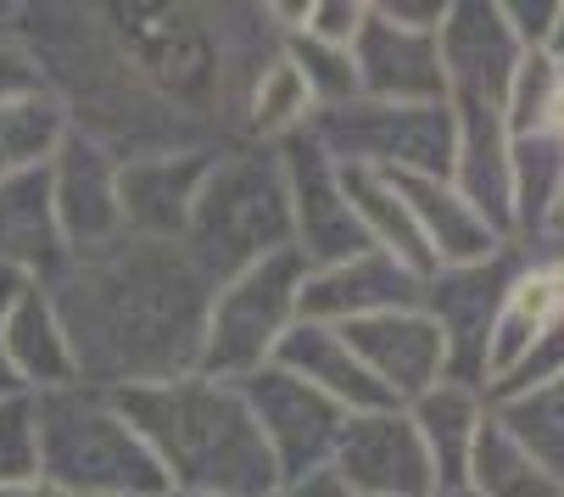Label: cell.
<instances>
[{"label":"cell","instance_id":"cell-11","mask_svg":"<svg viewBox=\"0 0 564 497\" xmlns=\"http://www.w3.org/2000/svg\"><path fill=\"white\" fill-rule=\"evenodd\" d=\"M330 469L347 480L352 497H431L436 469L402 408H369L341 425Z\"/></svg>","mask_w":564,"mask_h":497},{"label":"cell","instance_id":"cell-9","mask_svg":"<svg viewBox=\"0 0 564 497\" xmlns=\"http://www.w3.org/2000/svg\"><path fill=\"white\" fill-rule=\"evenodd\" d=\"M240 397H247V413L252 425L280 469L285 475H307V469H330V453L341 442V425L352 420V413H341L330 397H318L307 380L285 375V369H258L247 380H235Z\"/></svg>","mask_w":564,"mask_h":497},{"label":"cell","instance_id":"cell-29","mask_svg":"<svg viewBox=\"0 0 564 497\" xmlns=\"http://www.w3.org/2000/svg\"><path fill=\"white\" fill-rule=\"evenodd\" d=\"M285 62L296 67V78L313 96V112H330V107H347L358 101V73H352V51H330L307 34H285L280 40Z\"/></svg>","mask_w":564,"mask_h":497},{"label":"cell","instance_id":"cell-32","mask_svg":"<svg viewBox=\"0 0 564 497\" xmlns=\"http://www.w3.org/2000/svg\"><path fill=\"white\" fill-rule=\"evenodd\" d=\"M364 18H369V0H307L302 23L291 34H307V40L330 45V51H352Z\"/></svg>","mask_w":564,"mask_h":497},{"label":"cell","instance_id":"cell-23","mask_svg":"<svg viewBox=\"0 0 564 497\" xmlns=\"http://www.w3.org/2000/svg\"><path fill=\"white\" fill-rule=\"evenodd\" d=\"M313 123V96L296 78V67L285 62V51L252 78L247 101H240V123H235V140L240 145H285L291 134H302Z\"/></svg>","mask_w":564,"mask_h":497},{"label":"cell","instance_id":"cell-17","mask_svg":"<svg viewBox=\"0 0 564 497\" xmlns=\"http://www.w3.org/2000/svg\"><path fill=\"white\" fill-rule=\"evenodd\" d=\"M420 285L425 280L414 269H402L397 258L364 252V258L302 274V318L341 329V324H358V318H375V313H391V307H414Z\"/></svg>","mask_w":564,"mask_h":497},{"label":"cell","instance_id":"cell-40","mask_svg":"<svg viewBox=\"0 0 564 497\" xmlns=\"http://www.w3.org/2000/svg\"><path fill=\"white\" fill-rule=\"evenodd\" d=\"M542 56H553L564 67V0H558V18H553V34H547V51Z\"/></svg>","mask_w":564,"mask_h":497},{"label":"cell","instance_id":"cell-35","mask_svg":"<svg viewBox=\"0 0 564 497\" xmlns=\"http://www.w3.org/2000/svg\"><path fill=\"white\" fill-rule=\"evenodd\" d=\"M375 7H380L391 23L420 29V34H436L442 18H447V0H375Z\"/></svg>","mask_w":564,"mask_h":497},{"label":"cell","instance_id":"cell-41","mask_svg":"<svg viewBox=\"0 0 564 497\" xmlns=\"http://www.w3.org/2000/svg\"><path fill=\"white\" fill-rule=\"evenodd\" d=\"M431 497H475V491H469V486H436Z\"/></svg>","mask_w":564,"mask_h":497},{"label":"cell","instance_id":"cell-1","mask_svg":"<svg viewBox=\"0 0 564 497\" xmlns=\"http://www.w3.org/2000/svg\"><path fill=\"white\" fill-rule=\"evenodd\" d=\"M78 364V386H156L196 375L213 285L174 240H112L101 252H62L40 280Z\"/></svg>","mask_w":564,"mask_h":497},{"label":"cell","instance_id":"cell-10","mask_svg":"<svg viewBox=\"0 0 564 497\" xmlns=\"http://www.w3.org/2000/svg\"><path fill=\"white\" fill-rule=\"evenodd\" d=\"M45 196L51 218L62 235V252H101V246L123 240V207H118V156L67 129L62 145L45 162Z\"/></svg>","mask_w":564,"mask_h":497},{"label":"cell","instance_id":"cell-31","mask_svg":"<svg viewBox=\"0 0 564 497\" xmlns=\"http://www.w3.org/2000/svg\"><path fill=\"white\" fill-rule=\"evenodd\" d=\"M40 475V420L34 397H7L0 402V486Z\"/></svg>","mask_w":564,"mask_h":497},{"label":"cell","instance_id":"cell-5","mask_svg":"<svg viewBox=\"0 0 564 497\" xmlns=\"http://www.w3.org/2000/svg\"><path fill=\"white\" fill-rule=\"evenodd\" d=\"M302 263L296 252L263 258L213 285L207 318H202V353L196 375L213 380H247L274 364L285 329L302 318Z\"/></svg>","mask_w":564,"mask_h":497},{"label":"cell","instance_id":"cell-3","mask_svg":"<svg viewBox=\"0 0 564 497\" xmlns=\"http://www.w3.org/2000/svg\"><path fill=\"white\" fill-rule=\"evenodd\" d=\"M180 246L207 285L291 252V196H285L280 151L240 145V140L218 145Z\"/></svg>","mask_w":564,"mask_h":497},{"label":"cell","instance_id":"cell-37","mask_svg":"<svg viewBox=\"0 0 564 497\" xmlns=\"http://www.w3.org/2000/svg\"><path fill=\"white\" fill-rule=\"evenodd\" d=\"M18 280H0V313H7V291H12ZM7 397H29L23 386H18V375H12V364H7V342H0V402Z\"/></svg>","mask_w":564,"mask_h":497},{"label":"cell","instance_id":"cell-38","mask_svg":"<svg viewBox=\"0 0 564 497\" xmlns=\"http://www.w3.org/2000/svg\"><path fill=\"white\" fill-rule=\"evenodd\" d=\"M0 497H67L62 486H51L45 475H29V480H12V486H0Z\"/></svg>","mask_w":564,"mask_h":497},{"label":"cell","instance_id":"cell-21","mask_svg":"<svg viewBox=\"0 0 564 497\" xmlns=\"http://www.w3.org/2000/svg\"><path fill=\"white\" fill-rule=\"evenodd\" d=\"M402 413H409V425H414V436H420V447H425V458L436 469V486H464L475 436H480V425L492 420L487 391H475L464 380H436Z\"/></svg>","mask_w":564,"mask_h":497},{"label":"cell","instance_id":"cell-39","mask_svg":"<svg viewBox=\"0 0 564 497\" xmlns=\"http://www.w3.org/2000/svg\"><path fill=\"white\" fill-rule=\"evenodd\" d=\"M536 263H542V274H547V285H553V302H558V313H564V246H558V252H542Z\"/></svg>","mask_w":564,"mask_h":497},{"label":"cell","instance_id":"cell-25","mask_svg":"<svg viewBox=\"0 0 564 497\" xmlns=\"http://www.w3.org/2000/svg\"><path fill=\"white\" fill-rule=\"evenodd\" d=\"M464 486L475 497H564V486L498 425V413L475 436V453H469V469H464Z\"/></svg>","mask_w":564,"mask_h":497},{"label":"cell","instance_id":"cell-2","mask_svg":"<svg viewBox=\"0 0 564 497\" xmlns=\"http://www.w3.org/2000/svg\"><path fill=\"white\" fill-rule=\"evenodd\" d=\"M112 402L145 442V453L156 458L163 486L174 491L263 497L280 480L235 380L174 375L156 386H123L112 391Z\"/></svg>","mask_w":564,"mask_h":497},{"label":"cell","instance_id":"cell-24","mask_svg":"<svg viewBox=\"0 0 564 497\" xmlns=\"http://www.w3.org/2000/svg\"><path fill=\"white\" fill-rule=\"evenodd\" d=\"M514 169V246L531 252L553 202L564 196V134H520L509 151Z\"/></svg>","mask_w":564,"mask_h":497},{"label":"cell","instance_id":"cell-12","mask_svg":"<svg viewBox=\"0 0 564 497\" xmlns=\"http://www.w3.org/2000/svg\"><path fill=\"white\" fill-rule=\"evenodd\" d=\"M352 73H358V101H386V107H442L447 101L436 34L391 23L375 0L352 40Z\"/></svg>","mask_w":564,"mask_h":497},{"label":"cell","instance_id":"cell-16","mask_svg":"<svg viewBox=\"0 0 564 497\" xmlns=\"http://www.w3.org/2000/svg\"><path fill=\"white\" fill-rule=\"evenodd\" d=\"M453 107V169L447 185L487 218L503 240H514V169H509V123L503 107L487 101H447Z\"/></svg>","mask_w":564,"mask_h":497},{"label":"cell","instance_id":"cell-20","mask_svg":"<svg viewBox=\"0 0 564 497\" xmlns=\"http://www.w3.org/2000/svg\"><path fill=\"white\" fill-rule=\"evenodd\" d=\"M397 196L409 202L414 229L425 240V252L436 269H469V263H487L498 252H509L514 240H503L487 218H480L447 180H391Z\"/></svg>","mask_w":564,"mask_h":497},{"label":"cell","instance_id":"cell-22","mask_svg":"<svg viewBox=\"0 0 564 497\" xmlns=\"http://www.w3.org/2000/svg\"><path fill=\"white\" fill-rule=\"evenodd\" d=\"M62 263V235L45 196V169L0 185V280H45Z\"/></svg>","mask_w":564,"mask_h":497},{"label":"cell","instance_id":"cell-36","mask_svg":"<svg viewBox=\"0 0 564 497\" xmlns=\"http://www.w3.org/2000/svg\"><path fill=\"white\" fill-rule=\"evenodd\" d=\"M558 246H564V196L553 202V213H547V224H542V235H536V246H531V252H525V258H542V252H558Z\"/></svg>","mask_w":564,"mask_h":497},{"label":"cell","instance_id":"cell-15","mask_svg":"<svg viewBox=\"0 0 564 497\" xmlns=\"http://www.w3.org/2000/svg\"><path fill=\"white\" fill-rule=\"evenodd\" d=\"M347 347L364 358V369L375 375V386L409 408L420 391H431L436 380H447V347H442V329L431 324V313L414 307H391L358 324H341Z\"/></svg>","mask_w":564,"mask_h":497},{"label":"cell","instance_id":"cell-33","mask_svg":"<svg viewBox=\"0 0 564 497\" xmlns=\"http://www.w3.org/2000/svg\"><path fill=\"white\" fill-rule=\"evenodd\" d=\"M498 12L514 34V45L531 56V51H547V34H553V18H558V0H498Z\"/></svg>","mask_w":564,"mask_h":497},{"label":"cell","instance_id":"cell-13","mask_svg":"<svg viewBox=\"0 0 564 497\" xmlns=\"http://www.w3.org/2000/svg\"><path fill=\"white\" fill-rule=\"evenodd\" d=\"M213 156H218V145H174V151H145V156L118 162L123 235H134V240H174L180 246Z\"/></svg>","mask_w":564,"mask_h":497},{"label":"cell","instance_id":"cell-27","mask_svg":"<svg viewBox=\"0 0 564 497\" xmlns=\"http://www.w3.org/2000/svg\"><path fill=\"white\" fill-rule=\"evenodd\" d=\"M498 425L564 486V375L547 380L542 391H525L514 402H498Z\"/></svg>","mask_w":564,"mask_h":497},{"label":"cell","instance_id":"cell-7","mask_svg":"<svg viewBox=\"0 0 564 497\" xmlns=\"http://www.w3.org/2000/svg\"><path fill=\"white\" fill-rule=\"evenodd\" d=\"M520 263H525V252L509 246V252H498L487 263L436 269L420 285V307L431 313V324L442 329V347H447V380L487 391V336H492V318H498Z\"/></svg>","mask_w":564,"mask_h":497},{"label":"cell","instance_id":"cell-18","mask_svg":"<svg viewBox=\"0 0 564 497\" xmlns=\"http://www.w3.org/2000/svg\"><path fill=\"white\" fill-rule=\"evenodd\" d=\"M0 342H7V364L18 375V386L29 397H51L78 386V364H73V342L45 296L40 280H18L7 291V313H0Z\"/></svg>","mask_w":564,"mask_h":497},{"label":"cell","instance_id":"cell-28","mask_svg":"<svg viewBox=\"0 0 564 497\" xmlns=\"http://www.w3.org/2000/svg\"><path fill=\"white\" fill-rule=\"evenodd\" d=\"M558 96H564V67L553 56H542V51L520 56V67L509 78V96H503L509 140H520V134H553Z\"/></svg>","mask_w":564,"mask_h":497},{"label":"cell","instance_id":"cell-19","mask_svg":"<svg viewBox=\"0 0 564 497\" xmlns=\"http://www.w3.org/2000/svg\"><path fill=\"white\" fill-rule=\"evenodd\" d=\"M274 369H285V375L307 380L318 397H330L341 413L397 408V402H391V397L375 386V375L364 369V358L347 347V336H341L336 324H313V318H296V324L285 329L280 353H274Z\"/></svg>","mask_w":564,"mask_h":497},{"label":"cell","instance_id":"cell-14","mask_svg":"<svg viewBox=\"0 0 564 497\" xmlns=\"http://www.w3.org/2000/svg\"><path fill=\"white\" fill-rule=\"evenodd\" d=\"M436 51H442L447 101H487V107H503L509 78L525 56L498 12V0H447Z\"/></svg>","mask_w":564,"mask_h":497},{"label":"cell","instance_id":"cell-34","mask_svg":"<svg viewBox=\"0 0 564 497\" xmlns=\"http://www.w3.org/2000/svg\"><path fill=\"white\" fill-rule=\"evenodd\" d=\"M263 497H352V491H347V480H341L336 469H307V475L274 480Z\"/></svg>","mask_w":564,"mask_h":497},{"label":"cell","instance_id":"cell-8","mask_svg":"<svg viewBox=\"0 0 564 497\" xmlns=\"http://www.w3.org/2000/svg\"><path fill=\"white\" fill-rule=\"evenodd\" d=\"M280 151V169H285V196H291V252L302 269H330L347 258L375 252L347 191H341V169L313 145V134H291Z\"/></svg>","mask_w":564,"mask_h":497},{"label":"cell","instance_id":"cell-30","mask_svg":"<svg viewBox=\"0 0 564 497\" xmlns=\"http://www.w3.org/2000/svg\"><path fill=\"white\" fill-rule=\"evenodd\" d=\"M564 375V318H553L542 336L487 386V402L498 408V402H514V397H525V391H542L547 380H558Z\"/></svg>","mask_w":564,"mask_h":497},{"label":"cell","instance_id":"cell-26","mask_svg":"<svg viewBox=\"0 0 564 497\" xmlns=\"http://www.w3.org/2000/svg\"><path fill=\"white\" fill-rule=\"evenodd\" d=\"M67 134V118L62 107L34 90V96H7L0 101V185L18 180V174H34L51 162V151L62 145Z\"/></svg>","mask_w":564,"mask_h":497},{"label":"cell","instance_id":"cell-42","mask_svg":"<svg viewBox=\"0 0 564 497\" xmlns=\"http://www.w3.org/2000/svg\"><path fill=\"white\" fill-rule=\"evenodd\" d=\"M156 497H202V491H174V486H163V491H156Z\"/></svg>","mask_w":564,"mask_h":497},{"label":"cell","instance_id":"cell-6","mask_svg":"<svg viewBox=\"0 0 564 497\" xmlns=\"http://www.w3.org/2000/svg\"><path fill=\"white\" fill-rule=\"evenodd\" d=\"M313 145L336 169H369L386 180H447L453 169V107H386L347 101L313 112Z\"/></svg>","mask_w":564,"mask_h":497},{"label":"cell","instance_id":"cell-4","mask_svg":"<svg viewBox=\"0 0 564 497\" xmlns=\"http://www.w3.org/2000/svg\"><path fill=\"white\" fill-rule=\"evenodd\" d=\"M40 420V475L67 497H156L163 469L118 413L112 391L67 386L34 397Z\"/></svg>","mask_w":564,"mask_h":497}]
</instances>
